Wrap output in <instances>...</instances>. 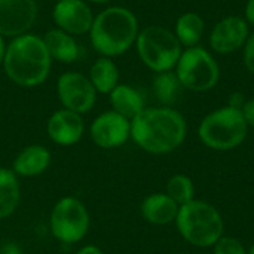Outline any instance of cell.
<instances>
[{
  "instance_id": "obj_1",
  "label": "cell",
  "mask_w": 254,
  "mask_h": 254,
  "mask_svg": "<svg viewBox=\"0 0 254 254\" xmlns=\"http://www.w3.org/2000/svg\"><path fill=\"white\" fill-rule=\"evenodd\" d=\"M188 122L174 107H146L131 121V140L146 153L168 155L186 140Z\"/></svg>"
},
{
  "instance_id": "obj_2",
  "label": "cell",
  "mask_w": 254,
  "mask_h": 254,
  "mask_svg": "<svg viewBox=\"0 0 254 254\" xmlns=\"http://www.w3.org/2000/svg\"><path fill=\"white\" fill-rule=\"evenodd\" d=\"M3 70L7 79L21 88H36L46 82L52 58L42 36L25 33L6 45Z\"/></svg>"
},
{
  "instance_id": "obj_3",
  "label": "cell",
  "mask_w": 254,
  "mask_h": 254,
  "mask_svg": "<svg viewBox=\"0 0 254 254\" xmlns=\"http://www.w3.org/2000/svg\"><path fill=\"white\" fill-rule=\"evenodd\" d=\"M137 15L125 6H109L94 16L89 40L100 57L115 58L129 51L137 40Z\"/></svg>"
},
{
  "instance_id": "obj_4",
  "label": "cell",
  "mask_w": 254,
  "mask_h": 254,
  "mask_svg": "<svg viewBox=\"0 0 254 254\" xmlns=\"http://www.w3.org/2000/svg\"><path fill=\"white\" fill-rule=\"evenodd\" d=\"M174 225L180 237L196 249H211L225 235L220 211L202 199L180 205Z\"/></svg>"
},
{
  "instance_id": "obj_5",
  "label": "cell",
  "mask_w": 254,
  "mask_h": 254,
  "mask_svg": "<svg viewBox=\"0 0 254 254\" xmlns=\"http://www.w3.org/2000/svg\"><path fill=\"white\" fill-rule=\"evenodd\" d=\"M249 129L241 110L226 104L202 118L198 127V137L210 150L228 152L246 141Z\"/></svg>"
},
{
  "instance_id": "obj_6",
  "label": "cell",
  "mask_w": 254,
  "mask_h": 254,
  "mask_svg": "<svg viewBox=\"0 0 254 254\" xmlns=\"http://www.w3.org/2000/svg\"><path fill=\"white\" fill-rule=\"evenodd\" d=\"M134 46L140 61L155 74L174 70L183 52L174 31L162 25H149L140 30Z\"/></svg>"
},
{
  "instance_id": "obj_7",
  "label": "cell",
  "mask_w": 254,
  "mask_h": 254,
  "mask_svg": "<svg viewBox=\"0 0 254 254\" xmlns=\"http://www.w3.org/2000/svg\"><path fill=\"white\" fill-rule=\"evenodd\" d=\"M180 85L192 92H208L220 80V65L204 46L185 48L176 67Z\"/></svg>"
},
{
  "instance_id": "obj_8",
  "label": "cell",
  "mask_w": 254,
  "mask_h": 254,
  "mask_svg": "<svg viewBox=\"0 0 254 254\" xmlns=\"http://www.w3.org/2000/svg\"><path fill=\"white\" fill-rule=\"evenodd\" d=\"M91 216L83 201L73 195L60 198L49 214L51 235L64 246L80 243L89 232Z\"/></svg>"
},
{
  "instance_id": "obj_9",
  "label": "cell",
  "mask_w": 254,
  "mask_h": 254,
  "mask_svg": "<svg viewBox=\"0 0 254 254\" xmlns=\"http://www.w3.org/2000/svg\"><path fill=\"white\" fill-rule=\"evenodd\" d=\"M97 95L89 77L80 71H64L57 79V97L63 109L83 116L94 109Z\"/></svg>"
},
{
  "instance_id": "obj_10",
  "label": "cell",
  "mask_w": 254,
  "mask_h": 254,
  "mask_svg": "<svg viewBox=\"0 0 254 254\" xmlns=\"http://www.w3.org/2000/svg\"><path fill=\"white\" fill-rule=\"evenodd\" d=\"M91 141L104 150L119 149L131 140V121L110 110L100 113L89 125Z\"/></svg>"
},
{
  "instance_id": "obj_11",
  "label": "cell",
  "mask_w": 254,
  "mask_h": 254,
  "mask_svg": "<svg viewBox=\"0 0 254 254\" xmlns=\"http://www.w3.org/2000/svg\"><path fill=\"white\" fill-rule=\"evenodd\" d=\"M250 34V25L244 16L228 15L217 21L210 31L208 43L211 51L220 55H228L243 49Z\"/></svg>"
},
{
  "instance_id": "obj_12",
  "label": "cell",
  "mask_w": 254,
  "mask_h": 254,
  "mask_svg": "<svg viewBox=\"0 0 254 254\" xmlns=\"http://www.w3.org/2000/svg\"><path fill=\"white\" fill-rule=\"evenodd\" d=\"M37 19L36 0H0V34L18 37L30 33Z\"/></svg>"
},
{
  "instance_id": "obj_13",
  "label": "cell",
  "mask_w": 254,
  "mask_h": 254,
  "mask_svg": "<svg viewBox=\"0 0 254 254\" xmlns=\"http://www.w3.org/2000/svg\"><path fill=\"white\" fill-rule=\"evenodd\" d=\"M94 16L91 6L85 0H58L52 9L55 27L71 36L88 34Z\"/></svg>"
},
{
  "instance_id": "obj_14",
  "label": "cell",
  "mask_w": 254,
  "mask_h": 254,
  "mask_svg": "<svg viewBox=\"0 0 254 254\" xmlns=\"http://www.w3.org/2000/svg\"><path fill=\"white\" fill-rule=\"evenodd\" d=\"M85 129L86 127L83 116L63 107L54 112L46 124V132L49 140L61 147H70L77 144L82 140Z\"/></svg>"
},
{
  "instance_id": "obj_15",
  "label": "cell",
  "mask_w": 254,
  "mask_h": 254,
  "mask_svg": "<svg viewBox=\"0 0 254 254\" xmlns=\"http://www.w3.org/2000/svg\"><path fill=\"white\" fill-rule=\"evenodd\" d=\"M51 150L43 144H28L21 149L12 161L10 170L18 179H33L42 176L51 167Z\"/></svg>"
},
{
  "instance_id": "obj_16",
  "label": "cell",
  "mask_w": 254,
  "mask_h": 254,
  "mask_svg": "<svg viewBox=\"0 0 254 254\" xmlns=\"http://www.w3.org/2000/svg\"><path fill=\"white\" fill-rule=\"evenodd\" d=\"M179 208L180 207L165 192H155L141 201L140 214L150 225L165 226L176 222Z\"/></svg>"
},
{
  "instance_id": "obj_17",
  "label": "cell",
  "mask_w": 254,
  "mask_h": 254,
  "mask_svg": "<svg viewBox=\"0 0 254 254\" xmlns=\"http://www.w3.org/2000/svg\"><path fill=\"white\" fill-rule=\"evenodd\" d=\"M43 42L48 48V52L52 61H58L63 64L76 63L80 57V46L76 42L74 36L60 30L51 28L43 36Z\"/></svg>"
},
{
  "instance_id": "obj_18",
  "label": "cell",
  "mask_w": 254,
  "mask_h": 254,
  "mask_svg": "<svg viewBox=\"0 0 254 254\" xmlns=\"http://www.w3.org/2000/svg\"><path fill=\"white\" fill-rule=\"evenodd\" d=\"M109 101L113 112L122 115L129 121H132L146 109L144 95L137 88L127 83H119L109 94Z\"/></svg>"
},
{
  "instance_id": "obj_19",
  "label": "cell",
  "mask_w": 254,
  "mask_h": 254,
  "mask_svg": "<svg viewBox=\"0 0 254 254\" xmlns=\"http://www.w3.org/2000/svg\"><path fill=\"white\" fill-rule=\"evenodd\" d=\"M88 77L98 94L109 95L119 85L121 73L113 58L98 57L89 67Z\"/></svg>"
},
{
  "instance_id": "obj_20",
  "label": "cell",
  "mask_w": 254,
  "mask_h": 254,
  "mask_svg": "<svg viewBox=\"0 0 254 254\" xmlns=\"http://www.w3.org/2000/svg\"><path fill=\"white\" fill-rule=\"evenodd\" d=\"M21 202L19 179L10 168L0 167V220L10 217Z\"/></svg>"
},
{
  "instance_id": "obj_21",
  "label": "cell",
  "mask_w": 254,
  "mask_h": 254,
  "mask_svg": "<svg viewBox=\"0 0 254 254\" xmlns=\"http://www.w3.org/2000/svg\"><path fill=\"white\" fill-rule=\"evenodd\" d=\"M204 33H205V21L196 12H192V10L185 12L176 21L174 34L179 39L183 49L198 46Z\"/></svg>"
},
{
  "instance_id": "obj_22",
  "label": "cell",
  "mask_w": 254,
  "mask_h": 254,
  "mask_svg": "<svg viewBox=\"0 0 254 254\" xmlns=\"http://www.w3.org/2000/svg\"><path fill=\"white\" fill-rule=\"evenodd\" d=\"M183 86L180 85V80L174 70L171 71H164V73H156L153 77L152 89L156 97V100L161 103V106L165 107H173V104L177 101L180 89Z\"/></svg>"
},
{
  "instance_id": "obj_23",
  "label": "cell",
  "mask_w": 254,
  "mask_h": 254,
  "mask_svg": "<svg viewBox=\"0 0 254 254\" xmlns=\"http://www.w3.org/2000/svg\"><path fill=\"white\" fill-rule=\"evenodd\" d=\"M165 193L180 207L185 205L195 198L196 189L193 185V180L186 174H174L168 179L165 186Z\"/></svg>"
},
{
  "instance_id": "obj_24",
  "label": "cell",
  "mask_w": 254,
  "mask_h": 254,
  "mask_svg": "<svg viewBox=\"0 0 254 254\" xmlns=\"http://www.w3.org/2000/svg\"><path fill=\"white\" fill-rule=\"evenodd\" d=\"M211 249L213 254H247V249L238 238L228 235H223Z\"/></svg>"
},
{
  "instance_id": "obj_25",
  "label": "cell",
  "mask_w": 254,
  "mask_h": 254,
  "mask_svg": "<svg viewBox=\"0 0 254 254\" xmlns=\"http://www.w3.org/2000/svg\"><path fill=\"white\" fill-rule=\"evenodd\" d=\"M243 64L249 73L254 74V31H250L243 46Z\"/></svg>"
},
{
  "instance_id": "obj_26",
  "label": "cell",
  "mask_w": 254,
  "mask_h": 254,
  "mask_svg": "<svg viewBox=\"0 0 254 254\" xmlns=\"http://www.w3.org/2000/svg\"><path fill=\"white\" fill-rule=\"evenodd\" d=\"M241 113H243V118H244L247 127L254 129V98H249L244 103V106L241 109Z\"/></svg>"
},
{
  "instance_id": "obj_27",
  "label": "cell",
  "mask_w": 254,
  "mask_h": 254,
  "mask_svg": "<svg viewBox=\"0 0 254 254\" xmlns=\"http://www.w3.org/2000/svg\"><path fill=\"white\" fill-rule=\"evenodd\" d=\"M246 101H247V98L244 97V94H243V92H232V94L229 95L228 106H231V107H234V109L241 110Z\"/></svg>"
},
{
  "instance_id": "obj_28",
  "label": "cell",
  "mask_w": 254,
  "mask_h": 254,
  "mask_svg": "<svg viewBox=\"0 0 254 254\" xmlns=\"http://www.w3.org/2000/svg\"><path fill=\"white\" fill-rule=\"evenodd\" d=\"M244 19L250 27H254V0H247L244 6Z\"/></svg>"
},
{
  "instance_id": "obj_29",
  "label": "cell",
  "mask_w": 254,
  "mask_h": 254,
  "mask_svg": "<svg viewBox=\"0 0 254 254\" xmlns=\"http://www.w3.org/2000/svg\"><path fill=\"white\" fill-rule=\"evenodd\" d=\"M0 254H22L21 249L15 244V243H4L1 247H0Z\"/></svg>"
},
{
  "instance_id": "obj_30",
  "label": "cell",
  "mask_w": 254,
  "mask_h": 254,
  "mask_svg": "<svg viewBox=\"0 0 254 254\" xmlns=\"http://www.w3.org/2000/svg\"><path fill=\"white\" fill-rule=\"evenodd\" d=\"M74 254H104V252L98 247V246H94V244H86L83 247H80Z\"/></svg>"
},
{
  "instance_id": "obj_31",
  "label": "cell",
  "mask_w": 254,
  "mask_h": 254,
  "mask_svg": "<svg viewBox=\"0 0 254 254\" xmlns=\"http://www.w3.org/2000/svg\"><path fill=\"white\" fill-rule=\"evenodd\" d=\"M4 52H6V42H4V37L0 34V65L3 64Z\"/></svg>"
},
{
  "instance_id": "obj_32",
  "label": "cell",
  "mask_w": 254,
  "mask_h": 254,
  "mask_svg": "<svg viewBox=\"0 0 254 254\" xmlns=\"http://www.w3.org/2000/svg\"><path fill=\"white\" fill-rule=\"evenodd\" d=\"M88 3H97V4H103V3H109L110 0H85Z\"/></svg>"
},
{
  "instance_id": "obj_33",
  "label": "cell",
  "mask_w": 254,
  "mask_h": 254,
  "mask_svg": "<svg viewBox=\"0 0 254 254\" xmlns=\"http://www.w3.org/2000/svg\"><path fill=\"white\" fill-rule=\"evenodd\" d=\"M247 254H254V243L250 246V249H247Z\"/></svg>"
},
{
  "instance_id": "obj_34",
  "label": "cell",
  "mask_w": 254,
  "mask_h": 254,
  "mask_svg": "<svg viewBox=\"0 0 254 254\" xmlns=\"http://www.w3.org/2000/svg\"><path fill=\"white\" fill-rule=\"evenodd\" d=\"M55 1H58V0H55Z\"/></svg>"
}]
</instances>
